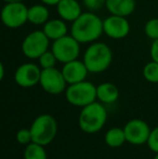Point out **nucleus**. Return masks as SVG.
I'll use <instances>...</instances> for the list:
<instances>
[{
    "label": "nucleus",
    "mask_w": 158,
    "mask_h": 159,
    "mask_svg": "<svg viewBox=\"0 0 158 159\" xmlns=\"http://www.w3.org/2000/svg\"><path fill=\"white\" fill-rule=\"evenodd\" d=\"M16 141L22 145H28L33 142V135H32V132H30V129H23L19 130L16 132Z\"/></svg>",
    "instance_id": "obj_24"
},
{
    "label": "nucleus",
    "mask_w": 158,
    "mask_h": 159,
    "mask_svg": "<svg viewBox=\"0 0 158 159\" xmlns=\"http://www.w3.org/2000/svg\"><path fill=\"white\" fill-rule=\"evenodd\" d=\"M157 1H158V0H157Z\"/></svg>",
    "instance_id": "obj_32"
},
{
    "label": "nucleus",
    "mask_w": 158,
    "mask_h": 159,
    "mask_svg": "<svg viewBox=\"0 0 158 159\" xmlns=\"http://www.w3.org/2000/svg\"><path fill=\"white\" fill-rule=\"evenodd\" d=\"M41 71L42 69L39 64L26 62L15 69L13 79L15 84L21 88H33L39 84Z\"/></svg>",
    "instance_id": "obj_10"
},
{
    "label": "nucleus",
    "mask_w": 158,
    "mask_h": 159,
    "mask_svg": "<svg viewBox=\"0 0 158 159\" xmlns=\"http://www.w3.org/2000/svg\"><path fill=\"white\" fill-rule=\"evenodd\" d=\"M104 141H105L106 145L112 148H118V147L122 146L127 142L124 128L114 127L108 129L104 135Z\"/></svg>",
    "instance_id": "obj_19"
},
{
    "label": "nucleus",
    "mask_w": 158,
    "mask_h": 159,
    "mask_svg": "<svg viewBox=\"0 0 158 159\" xmlns=\"http://www.w3.org/2000/svg\"><path fill=\"white\" fill-rule=\"evenodd\" d=\"M153 159H158V153H156V154H155V157L153 158Z\"/></svg>",
    "instance_id": "obj_31"
},
{
    "label": "nucleus",
    "mask_w": 158,
    "mask_h": 159,
    "mask_svg": "<svg viewBox=\"0 0 158 159\" xmlns=\"http://www.w3.org/2000/svg\"><path fill=\"white\" fill-rule=\"evenodd\" d=\"M81 43L73 37L70 34L52 41L51 50L56 57L59 63L65 64L67 62L79 59L81 48Z\"/></svg>",
    "instance_id": "obj_8"
},
{
    "label": "nucleus",
    "mask_w": 158,
    "mask_h": 159,
    "mask_svg": "<svg viewBox=\"0 0 158 159\" xmlns=\"http://www.w3.org/2000/svg\"><path fill=\"white\" fill-rule=\"evenodd\" d=\"M4 73H6V69H4V65H3V63H0V80H3Z\"/></svg>",
    "instance_id": "obj_29"
},
{
    "label": "nucleus",
    "mask_w": 158,
    "mask_h": 159,
    "mask_svg": "<svg viewBox=\"0 0 158 159\" xmlns=\"http://www.w3.org/2000/svg\"><path fill=\"white\" fill-rule=\"evenodd\" d=\"M61 70L68 84L84 81L87 79V76L89 74L86 64L84 63V61H80L79 59L63 64Z\"/></svg>",
    "instance_id": "obj_13"
},
{
    "label": "nucleus",
    "mask_w": 158,
    "mask_h": 159,
    "mask_svg": "<svg viewBox=\"0 0 158 159\" xmlns=\"http://www.w3.org/2000/svg\"><path fill=\"white\" fill-rule=\"evenodd\" d=\"M1 21L10 30L21 28L28 22V7L24 1L4 3L1 10Z\"/></svg>",
    "instance_id": "obj_7"
},
{
    "label": "nucleus",
    "mask_w": 158,
    "mask_h": 159,
    "mask_svg": "<svg viewBox=\"0 0 158 159\" xmlns=\"http://www.w3.org/2000/svg\"><path fill=\"white\" fill-rule=\"evenodd\" d=\"M150 54L152 61H155L158 63V39L152 40V44H151L150 49Z\"/></svg>",
    "instance_id": "obj_27"
},
{
    "label": "nucleus",
    "mask_w": 158,
    "mask_h": 159,
    "mask_svg": "<svg viewBox=\"0 0 158 159\" xmlns=\"http://www.w3.org/2000/svg\"><path fill=\"white\" fill-rule=\"evenodd\" d=\"M81 2L87 11H91V12H97L101 10L106 4V0H81Z\"/></svg>",
    "instance_id": "obj_25"
},
{
    "label": "nucleus",
    "mask_w": 158,
    "mask_h": 159,
    "mask_svg": "<svg viewBox=\"0 0 158 159\" xmlns=\"http://www.w3.org/2000/svg\"><path fill=\"white\" fill-rule=\"evenodd\" d=\"M42 30H43V33L46 34L47 37L51 41L57 40L70 34V28L67 26V22L62 20L61 17L50 19L42 26Z\"/></svg>",
    "instance_id": "obj_15"
},
{
    "label": "nucleus",
    "mask_w": 158,
    "mask_h": 159,
    "mask_svg": "<svg viewBox=\"0 0 158 159\" xmlns=\"http://www.w3.org/2000/svg\"><path fill=\"white\" fill-rule=\"evenodd\" d=\"M119 98V90L112 82H102L97 86V100L104 105L113 104Z\"/></svg>",
    "instance_id": "obj_17"
},
{
    "label": "nucleus",
    "mask_w": 158,
    "mask_h": 159,
    "mask_svg": "<svg viewBox=\"0 0 158 159\" xmlns=\"http://www.w3.org/2000/svg\"><path fill=\"white\" fill-rule=\"evenodd\" d=\"M106 10L110 14L128 17L135 11V0H106Z\"/></svg>",
    "instance_id": "obj_16"
},
{
    "label": "nucleus",
    "mask_w": 158,
    "mask_h": 159,
    "mask_svg": "<svg viewBox=\"0 0 158 159\" xmlns=\"http://www.w3.org/2000/svg\"><path fill=\"white\" fill-rule=\"evenodd\" d=\"M144 34L151 40L158 39V17H152L145 22Z\"/></svg>",
    "instance_id": "obj_23"
},
{
    "label": "nucleus",
    "mask_w": 158,
    "mask_h": 159,
    "mask_svg": "<svg viewBox=\"0 0 158 159\" xmlns=\"http://www.w3.org/2000/svg\"><path fill=\"white\" fill-rule=\"evenodd\" d=\"M70 34L81 44H90L101 38L104 34L103 20L95 12H82L70 27Z\"/></svg>",
    "instance_id": "obj_1"
},
{
    "label": "nucleus",
    "mask_w": 158,
    "mask_h": 159,
    "mask_svg": "<svg viewBox=\"0 0 158 159\" xmlns=\"http://www.w3.org/2000/svg\"><path fill=\"white\" fill-rule=\"evenodd\" d=\"M41 3H43V4H46V6H56L57 3H59L61 0H39Z\"/></svg>",
    "instance_id": "obj_28"
},
{
    "label": "nucleus",
    "mask_w": 158,
    "mask_h": 159,
    "mask_svg": "<svg viewBox=\"0 0 158 159\" xmlns=\"http://www.w3.org/2000/svg\"><path fill=\"white\" fill-rule=\"evenodd\" d=\"M103 30L106 37L113 40H120L130 34L131 25L127 17L111 14L103 20Z\"/></svg>",
    "instance_id": "obj_12"
},
{
    "label": "nucleus",
    "mask_w": 158,
    "mask_h": 159,
    "mask_svg": "<svg viewBox=\"0 0 158 159\" xmlns=\"http://www.w3.org/2000/svg\"><path fill=\"white\" fill-rule=\"evenodd\" d=\"M146 144H147L148 148L152 152H154L155 154L158 153V126L154 128V129H152Z\"/></svg>",
    "instance_id": "obj_26"
},
{
    "label": "nucleus",
    "mask_w": 158,
    "mask_h": 159,
    "mask_svg": "<svg viewBox=\"0 0 158 159\" xmlns=\"http://www.w3.org/2000/svg\"><path fill=\"white\" fill-rule=\"evenodd\" d=\"M29 129L33 135V142L47 146L56 136L57 122L50 114H41L35 118Z\"/></svg>",
    "instance_id": "obj_4"
},
{
    "label": "nucleus",
    "mask_w": 158,
    "mask_h": 159,
    "mask_svg": "<svg viewBox=\"0 0 158 159\" xmlns=\"http://www.w3.org/2000/svg\"><path fill=\"white\" fill-rule=\"evenodd\" d=\"M39 84L43 91L52 95H57L65 92L68 84L66 82L61 69L56 67L42 69Z\"/></svg>",
    "instance_id": "obj_9"
},
{
    "label": "nucleus",
    "mask_w": 158,
    "mask_h": 159,
    "mask_svg": "<svg viewBox=\"0 0 158 159\" xmlns=\"http://www.w3.org/2000/svg\"><path fill=\"white\" fill-rule=\"evenodd\" d=\"M144 79L151 84H158V63L151 61L146 63L142 70Z\"/></svg>",
    "instance_id": "obj_21"
},
{
    "label": "nucleus",
    "mask_w": 158,
    "mask_h": 159,
    "mask_svg": "<svg viewBox=\"0 0 158 159\" xmlns=\"http://www.w3.org/2000/svg\"><path fill=\"white\" fill-rule=\"evenodd\" d=\"M107 121V111L103 103L95 101L82 107L78 117V125L81 131L93 134L101 131Z\"/></svg>",
    "instance_id": "obj_3"
},
{
    "label": "nucleus",
    "mask_w": 158,
    "mask_h": 159,
    "mask_svg": "<svg viewBox=\"0 0 158 159\" xmlns=\"http://www.w3.org/2000/svg\"><path fill=\"white\" fill-rule=\"evenodd\" d=\"M64 93L70 105L81 108L97 101V86L87 80L68 84Z\"/></svg>",
    "instance_id": "obj_5"
},
{
    "label": "nucleus",
    "mask_w": 158,
    "mask_h": 159,
    "mask_svg": "<svg viewBox=\"0 0 158 159\" xmlns=\"http://www.w3.org/2000/svg\"><path fill=\"white\" fill-rule=\"evenodd\" d=\"M55 8L59 17L70 24L82 13V6L78 0H61Z\"/></svg>",
    "instance_id": "obj_14"
},
{
    "label": "nucleus",
    "mask_w": 158,
    "mask_h": 159,
    "mask_svg": "<svg viewBox=\"0 0 158 159\" xmlns=\"http://www.w3.org/2000/svg\"><path fill=\"white\" fill-rule=\"evenodd\" d=\"M51 40L43 30H34L23 39L21 44L22 53L28 60H38L40 55L49 50Z\"/></svg>",
    "instance_id": "obj_6"
},
{
    "label": "nucleus",
    "mask_w": 158,
    "mask_h": 159,
    "mask_svg": "<svg viewBox=\"0 0 158 159\" xmlns=\"http://www.w3.org/2000/svg\"><path fill=\"white\" fill-rule=\"evenodd\" d=\"M124 130L127 142L135 146L146 144L152 131L147 122L139 118L129 120L124 125Z\"/></svg>",
    "instance_id": "obj_11"
},
{
    "label": "nucleus",
    "mask_w": 158,
    "mask_h": 159,
    "mask_svg": "<svg viewBox=\"0 0 158 159\" xmlns=\"http://www.w3.org/2000/svg\"><path fill=\"white\" fill-rule=\"evenodd\" d=\"M50 20V11L43 3L28 7V23L36 26H43Z\"/></svg>",
    "instance_id": "obj_18"
},
{
    "label": "nucleus",
    "mask_w": 158,
    "mask_h": 159,
    "mask_svg": "<svg viewBox=\"0 0 158 159\" xmlns=\"http://www.w3.org/2000/svg\"><path fill=\"white\" fill-rule=\"evenodd\" d=\"M23 157L24 159H48V155L43 145L32 142L25 146Z\"/></svg>",
    "instance_id": "obj_20"
},
{
    "label": "nucleus",
    "mask_w": 158,
    "mask_h": 159,
    "mask_svg": "<svg viewBox=\"0 0 158 159\" xmlns=\"http://www.w3.org/2000/svg\"><path fill=\"white\" fill-rule=\"evenodd\" d=\"M82 61L89 73L100 74L105 71L113 62V51L105 42L95 41L90 43L84 50Z\"/></svg>",
    "instance_id": "obj_2"
},
{
    "label": "nucleus",
    "mask_w": 158,
    "mask_h": 159,
    "mask_svg": "<svg viewBox=\"0 0 158 159\" xmlns=\"http://www.w3.org/2000/svg\"><path fill=\"white\" fill-rule=\"evenodd\" d=\"M4 3H8V2H22L24 0H2Z\"/></svg>",
    "instance_id": "obj_30"
},
{
    "label": "nucleus",
    "mask_w": 158,
    "mask_h": 159,
    "mask_svg": "<svg viewBox=\"0 0 158 159\" xmlns=\"http://www.w3.org/2000/svg\"><path fill=\"white\" fill-rule=\"evenodd\" d=\"M38 64L41 67V69H47V68H52L55 67V65L59 61H57L56 57L54 55V53L52 52V50H48L43 53V54L40 55L38 60Z\"/></svg>",
    "instance_id": "obj_22"
}]
</instances>
